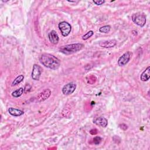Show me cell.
<instances>
[{
	"mask_svg": "<svg viewBox=\"0 0 150 150\" xmlns=\"http://www.w3.org/2000/svg\"><path fill=\"white\" fill-rule=\"evenodd\" d=\"M94 34V32L93 30H90L88 32H87L86 34H84L83 36H82V39L83 40H87L88 38H91Z\"/></svg>",
	"mask_w": 150,
	"mask_h": 150,
	"instance_id": "cell-17",
	"label": "cell"
},
{
	"mask_svg": "<svg viewBox=\"0 0 150 150\" xmlns=\"http://www.w3.org/2000/svg\"><path fill=\"white\" fill-rule=\"evenodd\" d=\"M101 138L100 137H98V136H97V137H95L94 138H93V142L94 144L96 145H98L99 144L101 141Z\"/></svg>",
	"mask_w": 150,
	"mask_h": 150,
	"instance_id": "cell-18",
	"label": "cell"
},
{
	"mask_svg": "<svg viewBox=\"0 0 150 150\" xmlns=\"http://www.w3.org/2000/svg\"><path fill=\"white\" fill-rule=\"evenodd\" d=\"M83 47L81 43H73L62 46L59 48V51L64 54H70L80 50Z\"/></svg>",
	"mask_w": 150,
	"mask_h": 150,
	"instance_id": "cell-2",
	"label": "cell"
},
{
	"mask_svg": "<svg viewBox=\"0 0 150 150\" xmlns=\"http://www.w3.org/2000/svg\"><path fill=\"white\" fill-rule=\"evenodd\" d=\"M76 88V84L74 83H69L64 85L62 88V93L64 95H70L75 91Z\"/></svg>",
	"mask_w": 150,
	"mask_h": 150,
	"instance_id": "cell-6",
	"label": "cell"
},
{
	"mask_svg": "<svg viewBox=\"0 0 150 150\" xmlns=\"http://www.w3.org/2000/svg\"><path fill=\"white\" fill-rule=\"evenodd\" d=\"M24 79V76L22 74H21L19 76H18L12 82V86H15L18 85V84H19L22 81V80Z\"/></svg>",
	"mask_w": 150,
	"mask_h": 150,
	"instance_id": "cell-15",
	"label": "cell"
},
{
	"mask_svg": "<svg viewBox=\"0 0 150 150\" xmlns=\"http://www.w3.org/2000/svg\"><path fill=\"white\" fill-rule=\"evenodd\" d=\"M150 78V67L148 66L141 74L140 79L142 81H148Z\"/></svg>",
	"mask_w": 150,
	"mask_h": 150,
	"instance_id": "cell-12",
	"label": "cell"
},
{
	"mask_svg": "<svg viewBox=\"0 0 150 150\" xmlns=\"http://www.w3.org/2000/svg\"><path fill=\"white\" fill-rule=\"evenodd\" d=\"M132 56V53L129 51H127L124 53L118 60V64L120 66H124L127 64L129 61L131 57Z\"/></svg>",
	"mask_w": 150,
	"mask_h": 150,
	"instance_id": "cell-5",
	"label": "cell"
},
{
	"mask_svg": "<svg viewBox=\"0 0 150 150\" xmlns=\"http://www.w3.org/2000/svg\"><path fill=\"white\" fill-rule=\"evenodd\" d=\"M120 127L122 129H123V130H126V129H127V128H128L127 125H125V124H120Z\"/></svg>",
	"mask_w": 150,
	"mask_h": 150,
	"instance_id": "cell-20",
	"label": "cell"
},
{
	"mask_svg": "<svg viewBox=\"0 0 150 150\" xmlns=\"http://www.w3.org/2000/svg\"><path fill=\"white\" fill-rule=\"evenodd\" d=\"M39 60L41 64L45 67L52 70L57 69L60 65V60L54 56L49 53L41 54L39 57Z\"/></svg>",
	"mask_w": 150,
	"mask_h": 150,
	"instance_id": "cell-1",
	"label": "cell"
},
{
	"mask_svg": "<svg viewBox=\"0 0 150 150\" xmlns=\"http://www.w3.org/2000/svg\"><path fill=\"white\" fill-rule=\"evenodd\" d=\"M42 73V69L40 66L35 64L33 66L32 71L31 74L32 79L34 80H39L41 75Z\"/></svg>",
	"mask_w": 150,
	"mask_h": 150,
	"instance_id": "cell-7",
	"label": "cell"
},
{
	"mask_svg": "<svg viewBox=\"0 0 150 150\" xmlns=\"http://www.w3.org/2000/svg\"><path fill=\"white\" fill-rule=\"evenodd\" d=\"M117 43V41L115 39H110L107 40L99 43V45L101 47L104 48H110L115 46Z\"/></svg>",
	"mask_w": 150,
	"mask_h": 150,
	"instance_id": "cell-9",
	"label": "cell"
},
{
	"mask_svg": "<svg viewBox=\"0 0 150 150\" xmlns=\"http://www.w3.org/2000/svg\"><path fill=\"white\" fill-rule=\"evenodd\" d=\"M58 27L62 33V35L64 37L67 36L71 30V26L70 24L66 21L60 22L58 25Z\"/></svg>",
	"mask_w": 150,
	"mask_h": 150,
	"instance_id": "cell-4",
	"label": "cell"
},
{
	"mask_svg": "<svg viewBox=\"0 0 150 150\" xmlns=\"http://www.w3.org/2000/svg\"><path fill=\"white\" fill-rule=\"evenodd\" d=\"M24 91V88H23L22 87H20L18 89L15 90L14 91H13L12 93V96L13 97H19L21 96H22V94H23Z\"/></svg>",
	"mask_w": 150,
	"mask_h": 150,
	"instance_id": "cell-14",
	"label": "cell"
},
{
	"mask_svg": "<svg viewBox=\"0 0 150 150\" xmlns=\"http://www.w3.org/2000/svg\"><path fill=\"white\" fill-rule=\"evenodd\" d=\"M93 122L94 124H96V125L100 126L101 127H106L107 126L108 124V121L107 120L103 117H96V118H94V120H93Z\"/></svg>",
	"mask_w": 150,
	"mask_h": 150,
	"instance_id": "cell-10",
	"label": "cell"
},
{
	"mask_svg": "<svg viewBox=\"0 0 150 150\" xmlns=\"http://www.w3.org/2000/svg\"><path fill=\"white\" fill-rule=\"evenodd\" d=\"M8 112L15 117H18V116H21L24 114V112L21 110H18L13 107H10L8 109Z\"/></svg>",
	"mask_w": 150,
	"mask_h": 150,
	"instance_id": "cell-13",
	"label": "cell"
},
{
	"mask_svg": "<svg viewBox=\"0 0 150 150\" xmlns=\"http://www.w3.org/2000/svg\"><path fill=\"white\" fill-rule=\"evenodd\" d=\"M132 21L137 25L141 27H143L146 22V16L144 13L137 12L132 15Z\"/></svg>",
	"mask_w": 150,
	"mask_h": 150,
	"instance_id": "cell-3",
	"label": "cell"
},
{
	"mask_svg": "<svg viewBox=\"0 0 150 150\" xmlns=\"http://www.w3.org/2000/svg\"><path fill=\"white\" fill-rule=\"evenodd\" d=\"M50 94H51V91L48 88L45 89L37 96V97H36L37 101L38 102H42L46 100V99H47L50 97Z\"/></svg>",
	"mask_w": 150,
	"mask_h": 150,
	"instance_id": "cell-8",
	"label": "cell"
},
{
	"mask_svg": "<svg viewBox=\"0 0 150 150\" xmlns=\"http://www.w3.org/2000/svg\"><path fill=\"white\" fill-rule=\"evenodd\" d=\"M48 38L50 42L53 44H57L59 42V38L58 34L55 30H52L48 34Z\"/></svg>",
	"mask_w": 150,
	"mask_h": 150,
	"instance_id": "cell-11",
	"label": "cell"
},
{
	"mask_svg": "<svg viewBox=\"0 0 150 150\" xmlns=\"http://www.w3.org/2000/svg\"><path fill=\"white\" fill-rule=\"evenodd\" d=\"M111 29V26L110 25H105L102 27H101L99 29V31L101 33H107L110 32Z\"/></svg>",
	"mask_w": 150,
	"mask_h": 150,
	"instance_id": "cell-16",
	"label": "cell"
},
{
	"mask_svg": "<svg viewBox=\"0 0 150 150\" xmlns=\"http://www.w3.org/2000/svg\"><path fill=\"white\" fill-rule=\"evenodd\" d=\"M93 2L94 4H96V5H101L103 4L105 2V1H98V0L95 1V0H94Z\"/></svg>",
	"mask_w": 150,
	"mask_h": 150,
	"instance_id": "cell-19",
	"label": "cell"
}]
</instances>
